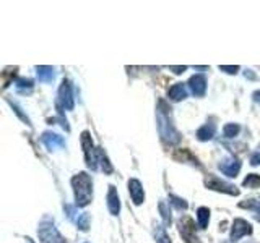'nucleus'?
<instances>
[{"instance_id": "nucleus-1", "label": "nucleus", "mask_w": 260, "mask_h": 243, "mask_svg": "<svg viewBox=\"0 0 260 243\" xmlns=\"http://www.w3.org/2000/svg\"><path fill=\"white\" fill-rule=\"evenodd\" d=\"M156 122H158V132H159V136H161L162 141L168 143V144H177L179 141H181V135H179V132L173 124L171 107L162 99L158 102Z\"/></svg>"}, {"instance_id": "nucleus-2", "label": "nucleus", "mask_w": 260, "mask_h": 243, "mask_svg": "<svg viewBox=\"0 0 260 243\" xmlns=\"http://www.w3.org/2000/svg\"><path fill=\"white\" fill-rule=\"evenodd\" d=\"M72 188L75 194V206L85 208L93 199V182L86 172H80L72 177Z\"/></svg>"}, {"instance_id": "nucleus-3", "label": "nucleus", "mask_w": 260, "mask_h": 243, "mask_svg": "<svg viewBox=\"0 0 260 243\" xmlns=\"http://www.w3.org/2000/svg\"><path fill=\"white\" fill-rule=\"evenodd\" d=\"M38 237H39L41 243H65L60 232L57 230L54 222L49 221V219H44V221L39 224Z\"/></svg>"}, {"instance_id": "nucleus-4", "label": "nucleus", "mask_w": 260, "mask_h": 243, "mask_svg": "<svg viewBox=\"0 0 260 243\" xmlns=\"http://www.w3.org/2000/svg\"><path fill=\"white\" fill-rule=\"evenodd\" d=\"M205 186L210 190H215V191H221V193H226V194H231V196H238L239 194V190L236 188L234 185L228 183L221 178H218L216 175L213 174H208L207 178H205Z\"/></svg>"}, {"instance_id": "nucleus-5", "label": "nucleus", "mask_w": 260, "mask_h": 243, "mask_svg": "<svg viewBox=\"0 0 260 243\" xmlns=\"http://www.w3.org/2000/svg\"><path fill=\"white\" fill-rule=\"evenodd\" d=\"M81 148H83V154H85V160H86V166L96 170V148L93 144V138L89 135V132H83L81 133Z\"/></svg>"}, {"instance_id": "nucleus-6", "label": "nucleus", "mask_w": 260, "mask_h": 243, "mask_svg": "<svg viewBox=\"0 0 260 243\" xmlns=\"http://www.w3.org/2000/svg\"><path fill=\"white\" fill-rule=\"evenodd\" d=\"M179 233H181V237L185 240V243H200V238L197 237V233H195V222L192 221L190 217H181V221H179Z\"/></svg>"}, {"instance_id": "nucleus-7", "label": "nucleus", "mask_w": 260, "mask_h": 243, "mask_svg": "<svg viewBox=\"0 0 260 243\" xmlns=\"http://www.w3.org/2000/svg\"><path fill=\"white\" fill-rule=\"evenodd\" d=\"M59 107L65 110H73L75 107V101H73V91L72 83L69 79H63L59 88Z\"/></svg>"}, {"instance_id": "nucleus-8", "label": "nucleus", "mask_w": 260, "mask_h": 243, "mask_svg": "<svg viewBox=\"0 0 260 243\" xmlns=\"http://www.w3.org/2000/svg\"><path fill=\"white\" fill-rule=\"evenodd\" d=\"M218 169L221 170V174H224L226 177L234 178L241 170V160L236 156H228V157H224L221 162H219Z\"/></svg>"}, {"instance_id": "nucleus-9", "label": "nucleus", "mask_w": 260, "mask_h": 243, "mask_svg": "<svg viewBox=\"0 0 260 243\" xmlns=\"http://www.w3.org/2000/svg\"><path fill=\"white\" fill-rule=\"evenodd\" d=\"M250 233H252V225L247 221H244V219H234L231 227V235H230L231 241H238Z\"/></svg>"}, {"instance_id": "nucleus-10", "label": "nucleus", "mask_w": 260, "mask_h": 243, "mask_svg": "<svg viewBox=\"0 0 260 243\" xmlns=\"http://www.w3.org/2000/svg\"><path fill=\"white\" fill-rule=\"evenodd\" d=\"M187 86H189L190 93L197 97H202L207 93V78L202 73H197V75L190 76V79L187 81Z\"/></svg>"}, {"instance_id": "nucleus-11", "label": "nucleus", "mask_w": 260, "mask_h": 243, "mask_svg": "<svg viewBox=\"0 0 260 243\" xmlns=\"http://www.w3.org/2000/svg\"><path fill=\"white\" fill-rule=\"evenodd\" d=\"M128 193H130V198H132L135 206H140L142 202L145 201L143 186H142L140 180H137V178H130V180H128Z\"/></svg>"}, {"instance_id": "nucleus-12", "label": "nucleus", "mask_w": 260, "mask_h": 243, "mask_svg": "<svg viewBox=\"0 0 260 243\" xmlns=\"http://www.w3.org/2000/svg\"><path fill=\"white\" fill-rule=\"evenodd\" d=\"M41 141H43L46 144V148L51 149V151L60 149V148H63V146H65L63 138L59 136V135H55V133H52V132L43 133V136H41Z\"/></svg>"}, {"instance_id": "nucleus-13", "label": "nucleus", "mask_w": 260, "mask_h": 243, "mask_svg": "<svg viewBox=\"0 0 260 243\" xmlns=\"http://www.w3.org/2000/svg\"><path fill=\"white\" fill-rule=\"evenodd\" d=\"M108 209L112 216H117L120 211V199H119V193L116 190V186L109 185V191H108Z\"/></svg>"}, {"instance_id": "nucleus-14", "label": "nucleus", "mask_w": 260, "mask_h": 243, "mask_svg": "<svg viewBox=\"0 0 260 243\" xmlns=\"http://www.w3.org/2000/svg\"><path fill=\"white\" fill-rule=\"evenodd\" d=\"M96 166L98 169H101L104 174H112V164L109 162L108 154L104 152L103 148H96Z\"/></svg>"}, {"instance_id": "nucleus-15", "label": "nucleus", "mask_w": 260, "mask_h": 243, "mask_svg": "<svg viewBox=\"0 0 260 243\" xmlns=\"http://www.w3.org/2000/svg\"><path fill=\"white\" fill-rule=\"evenodd\" d=\"M168 96H169V99L171 101H174V102H179V101H184L185 97H187V88L184 83H176L169 88V91H168Z\"/></svg>"}, {"instance_id": "nucleus-16", "label": "nucleus", "mask_w": 260, "mask_h": 243, "mask_svg": "<svg viewBox=\"0 0 260 243\" xmlns=\"http://www.w3.org/2000/svg\"><path fill=\"white\" fill-rule=\"evenodd\" d=\"M216 133V125L215 124H205L197 130V138L200 141H208L215 136Z\"/></svg>"}, {"instance_id": "nucleus-17", "label": "nucleus", "mask_w": 260, "mask_h": 243, "mask_svg": "<svg viewBox=\"0 0 260 243\" xmlns=\"http://www.w3.org/2000/svg\"><path fill=\"white\" fill-rule=\"evenodd\" d=\"M36 73H38V79L41 83H52L54 79V68L52 67H36Z\"/></svg>"}, {"instance_id": "nucleus-18", "label": "nucleus", "mask_w": 260, "mask_h": 243, "mask_svg": "<svg viewBox=\"0 0 260 243\" xmlns=\"http://www.w3.org/2000/svg\"><path fill=\"white\" fill-rule=\"evenodd\" d=\"M174 159H176V160H181V162H189V164H192V166L200 167L199 160L192 156L189 149H177V151L174 152Z\"/></svg>"}, {"instance_id": "nucleus-19", "label": "nucleus", "mask_w": 260, "mask_h": 243, "mask_svg": "<svg viewBox=\"0 0 260 243\" xmlns=\"http://www.w3.org/2000/svg\"><path fill=\"white\" fill-rule=\"evenodd\" d=\"M15 86H16V91L18 93L29 94L32 91V88H35V83H32V79H29V78H18Z\"/></svg>"}, {"instance_id": "nucleus-20", "label": "nucleus", "mask_w": 260, "mask_h": 243, "mask_svg": "<svg viewBox=\"0 0 260 243\" xmlns=\"http://www.w3.org/2000/svg\"><path fill=\"white\" fill-rule=\"evenodd\" d=\"M210 222V209L205 208V206H202L197 209V224L200 229H207V225Z\"/></svg>"}, {"instance_id": "nucleus-21", "label": "nucleus", "mask_w": 260, "mask_h": 243, "mask_svg": "<svg viewBox=\"0 0 260 243\" xmlns=\"http://www.w3.org/2000/svg\"><path fill=\"white\" fill-rule=\"evenodd\" d=\"M239 208H242V209H252V211H257V213H260V196L241 201Z\"/></svg>"}, {"instance_id": "nucleus-22", "label": "nucleus", "mask_w": 260, "mask_h": 243, "mask_svg": "<svg viewBox=\"0 0 260 243\" xmlns=\"http://www.w3.org/2000/svg\"><path fill=\"white\" fill-rule=\"evenodd\" d=\"M242 186H247V188H260V175L249 174L246 178H244Z\"/></svg>"}, {"instance_id": "nucleus-23", "label": "nucleus", "mask_w": 260, "mask_h": 243, "mask_svg": "<svg viewBox=\"0 0 260 243\" xmlns=\"http://www.w3.org/2000/svg\"><path fill=\"white\" fill-rule=\"evenodd\" d=\"M158 208H159V213H161V217H162V222H165V225H171V222H173V217H171V211H169L168 202L161 201Z\"/></svg>"}, {"instance_id": "nucleus-24", "label": "nucleus", "mask_w": 260, "mask_h": 243, "mask_svg": "<svg viewBox=\"0 0 260 243\" xmlns=\"http://www.w3.org/2000/svg\"><path fill=\"white\" fill-rule=\"evenodd\" d=\"M154 238H156L158 243H171V238L169 235L166 233V229L161 225H156L154 227Z\"/></svg>"}, {"instance_id": "nucleus-25", "label": "nucleus", "mask_w": 260, "mask_h": 243, "mask_svg": "<svg viewBox=\"0 0 260 243\" xmlns=\"http://www.w3.org/2000/svg\"><path fill=\"white\" fill-rule=\"evenodd\" d=\"M75 222H77V225H78V229H80V230L86 232V230L89 229V216H88L86 213H80V214L77 216V219H75Z\"/></svg>"}, {"instance_id": "nucleus-26", "label": "nucleus", "mask_w": 260, "mask_h": 243, "mask_svg": "<svg viewBox=\"0 0 260 243\" xmlns=\"http://www.w3.org/2000/svg\"><path fill=\"white\" fill-rule=\"evenodd\" d=\"M241 132V127L238 124H226L224 128H223V135L226 138H234L238 136V133Z\"/></svg>"}, {"instance_id": "nucleus-27", "label": "nucleus", "mask_w": 260, "mask_h": 243, "mask_svg": "<svg viewBox=\"0 0 260 243\" xmlns=\"http://www.w3.org/2000/svg\"><path fill=\"white\" fill-rule=\"evenodd\" d=\"M169 202L173 205L174 208H177L179 211H185L187 208H189V205H187V201L185 199H182V198H179V196H176V194H169Z\"/></svg>"}, {"instance_id": "nucleus-28", "label": "nucleus", "mask_w": 260, "mask_h": 243, "mask_svg": "<svg viewBox=\"0 0 260 243\" xmlns=\"http://www.w3.org/2000/svg\"><path fill=\"white\" fill-rule=\"evenodd\" d=\"M219 70L221 71H226V73H230V75H236V73L239 71V67L236 65V67H228V65H219Z\"/></svg>"}, {"instance_id": "nucleus-29", "label": "nucleus", "mask_w": 260, "mask_h": 243, "mask_svg": "<svg viewBox=\"0 0 260 243\" xmlns=\"http://www.w3.org/2000/svg\"><path fill=\"white\" fill-rule=\"evenodd\" d=\"M260 164V148L257 151H254V154L250 156V166H258Z\"/></svg>"}, {"instance_id": "nucleus-30", "label": "nucleus", "mask_w": 260, "mask_h": 243, "mask_svg": "<svg viewBox=\"0 0 260 243\" xmlns=\"http://www.w3.org/2000/svg\"><path fill=\"white\" fill-rule=\"evenodd\" d=\"M187 67H171V70H173L176 75H181V73H184V70H185Z\"/></svg>"}, {"instance_id": "nucleus-31", "label": "nucleus", "mask_w": 260, "mask_h": 243, "mask_svg": "<svg viewBox=\"0 0 260 243\" xmlns=\"http://www.w3.org/2000/svg\"><path fill=\"white\" fill-rule=\"evenodd\" d=\"M252 97H254V101H255V102H260V89H258V91H255L254 94H252Z\"/></svg>"}, {"instance_id": "nucleus-32", "label": "nucleus", "mask_w": 260, "mask_h": 243, "mask_svg": "<svg viewBox=\"0 0 260 243\" xmlns=\"http://www.w3.org/2000/svg\"><path fill=\"white\" fill-rule=\"evenodd\" d=\"M255 221H258V222H260V213H257V214H255Z\"/></svg>"}]
</instances>
